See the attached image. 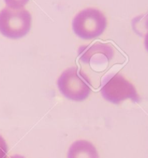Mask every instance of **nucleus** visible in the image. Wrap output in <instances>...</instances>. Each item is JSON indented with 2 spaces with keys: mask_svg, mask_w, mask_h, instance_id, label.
<instances>
[{
  "mask_svg": "<svg viewBox=\"0 0 148 158\" xmlns=\"http://www.w3.org/2000/svg\"><path fill=\"white\" fill-rule=\"evenodd\" d=\"M7 8L11 10H20L29 2V0H4Z\"/></svg>",
  "mask_w": 148,
  "mask_h": 158,
  "instance_id": "8",
  "label": "nucleus"
},
{
  "mask_svg": "<svg viewBox=\"0 0 148 158\" xmlns=\"http://www.w3.org/2000/svg\"><path fill=\"white\" fill-rule=\"evenodd\" d=\"M32 16L25 9L0 10V33L6 38L17 40L25 37L31 28Z\"/></svg>",
  "mask_w": 148,
  "mask_h": 158,
  "instance_id": "4",
  "label": "nucleus"
},
{
  "mask_svg": "<svg viewBox=\"0 0 148 158\" xmlns=\"http://www.w3.org/2000/svg\"><path fill=\"white\" fill-rule=\"evenodd\" d=\"M6 158H25L23 155H19V154H15V155H11L10 157H6Z\"/></svg>",
  "mask_w": 148,
  "mask_h": 158,
  "instance_id": "11",
  "label": "nucleus"
},
{
  "mask_svg": "<svg viewBox=\"0 0 148 158\" xmlns=\"http://www.w3.org/2000/svg\"><path fill=\"white\" fill-rule=\"evenodd\" d=\"M115 48L110 44L98 42L92 44L82 45L78 49L81 62L85 64H105L114 58Z\"/></svg>",
  "mask_w": 148,
  "mask_h": 158,
  "instance_id": "5",
  "label": "nucleus"
},
{
  "mask_svg": "<svg viewBox=\"0 0 148 158\" xmlns=\"http://www.w3.org/2000/svg\"><path fill=\"white\" fill-rule=\"evenodd\" d=\"M143 37H144V40H143L144 48H145V50L148 52V31H147V33H146Z\"/></svg>",
  "mask_w": 148,
  "mask_h": 158,
  "instance_id": "10",
  "label": "nucleus"
},
{
  "mask_svg": "<svg viewBox=\"0 0 148 158\" xmlns=\"http://www.w3.org/2000/svg\"><path fill=\"white\" fill-rule=\"evenodd\" d=\"M133 29L140 35H145L148 31V13L140 15L133 19Z\"/></svg>",
  "mask_w": 148,
  "mask_h": 158,
  "instance_id": "7",
  "label": "nucleus"
},
{
  "mask_svg": "<svg viewBox=\"0 0 148 158\" xmlns=\"http://www.w3.org/2000/svg\"><path fill=\"white\" fill-rule=\"evenodd\" d=\"M8 153V145L4 138L0 135V158H6Z\"/></svg>",
  "mask_w": 148,
  "mask_h": 158,
  "instance_id": "9",
  "label": "nucleus"
},
{
  "mask_svg": "<svg viewBox=\"0 0 148 158\" xmlns=\"http://www.w3.org/2000/svg\"><path fill=\"white\" fill-rule=\"evenodd\" d=\"M57 87L67 99L75 102L86 100L92 90L90 78L77 67L65 70L57 79Z\"/></svg>",
  "mask_w": 148,
  "mask_h": 158,
  "instance_id": "2",
  "label": "nucleus"
},
{
  "mask_svg": "<svg viewBox=\"0 0 148 158\" xmlns=\"http://www.w3.org/2000/svg\"><path fill=\"white\" fill-rule=\"evenodd\" d=\"M100 94L105 101L120 105L127 100L139 103L141 98L135 86L121 73L107 74L101 81Z\"/></svg>",
  "mask_w": 148,
  "mask_h": 158,
  "instance_id": "1",
  "label": "nucleus"
},
{
  "mask_svg": "<svg viewBox=\"0 0 148 158\" xmlns=\"http://www.w3.org/2000/svg\"><path fill=\"white\" fill-rule=\"evenodd\" d=\"M67 158H99V155L93 143L85 139H80L70 145Z\"/></svg>",
  "mask_w": 148,
  "mask_h": 158,
  "instance_id": "6",
  "label": "nucleus"
},
{
  "mask_svg": "<svg viewBox=\"0 0 148 158\" xmlns=\"http://www.w3.org/2000/svg\"><path fill=\"white\" fill-rule=\"evenodd\" d=\"M107 25V17L101 10L96 8H86L74 16L72 30L80 39L94 40L104 33Z\"/></svg>",
  "mask_w": 148,
  "mask_h": 158,
  "instance_id": "3",
  "label": "nucleus"
}]
</instances>
